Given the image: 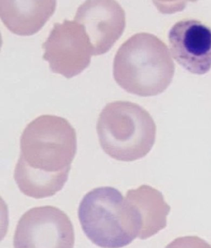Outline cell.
<instances>
[{"label": "cell", "instance_id": "obj_1", "mask_svg": "<svg viewBox=\"0 0 211 248\" xmlns=\"http://www.w3.org/2000/svg\"><path fill=\"white\" fill-rule=\"evenodd\" d=\"M77 152L76 132L63 117L42 115L21 137L14 178L22 193L34 199L54 196L67 182Z\"/></svg>", "mask_w": 211, "mask_h": 248}, {"label": "cell", "instance_id": "obj_2", "mask_svg": "<svg viewBox=\"0 0 211 248\" xmlns=\"http://www.w3.org/2000/svg\"><path fill=\"white\" fill-rule=\"evenodd\" d=\"M113 77L126 92L141 97L165 92L175 74L168 46L154 34L140 32L121 44L113 61Z\"/></svg>", "mask_w": 211, "mask_h": 248}, {"label": "cell", "instance_id": "obj_3", "mask_svg": "<svg viewBox=\"0 0 211 248\" xmlns=\"http://www.w3.org/2000/svg\"><path fill=\"white\" fill-rule=\"evenodd\" d=\"M96 129L106 154L125 162L146 156L154 145L157 132L154 119L145 108L124 101L105 106L99 115Z\"/></svg>", "mask_w": 211, "mask_h": 248}, {"label": "cell", "instance_id": "obj_4", "mask_svg": "<svg viewBox=\"0 0 211 248\" xmlns=\"http://www.w3.org/2000/svg\"><path fill=\"white\" fill-rule=\"evenodd\" d=\"M78 218L84 233L102 248H121L137 238L123 196L112 187L89 192L80 203Z\"/></svg>", "mask_w": 211, "mask_h": 248}, {"label": "cell", "instance_id": "obj_5", "mask_svg": "<svg viewBox=\"0 0 211 248\" xmlns=\"http://www.w3.org/2000/svg\"><path fill=\"white\" fill-rule=\"evenodd\" d=\"M42 48L43 59L48 62L51 70L68 79L88 68L94 55L83 26L68 19L53 25Z\"/></svg>", "mask_w": 211, "mask_h": 248}, {"label": "cell", "instance_id": "obj_6", "mask_svg": "<svg viewBox=\"0 0 211 248\" xmlns=\"http://www.w3.org/2000/svg\"><path fill=\"white\" fill-rule=\"evenodd\" d=\"M74 228L67 215L53 206L32 208L15 229V248H74Z\"/></svg>", "mask_w": 211, "mask_h": 248}, {"label": "cell", "instance_id": "obj_7", "mask_svg": "<svg viewBox=\"0 0 211 248\" xmlns=\"http://www.w3.org/2000/svg\"><path fill=\"white\" fill-rule=\"evenodd\" d=\"M75 21L83 26L95 56L108 52L121 38L126 27V15L113 0H88L77 8Z\"/></svg>", "mask_w": 211, "mask_h": 248}, {"label": "cell", "instance_id": "obj_8", "mask_svg": "<svg viewBox=\"0 0 211 248\" xmlns=\"http://www.w3.org/2000/svg\"><path fill=\"white\" fill-rule=\"evenodd\" d=\"M173 58L188 72L204 75L211 68V28L196 19L175 23L168 33Z\"/></svg>", "mask_w": 211, "mask_h": 248}, {"label": "cell", "instance_id": "obj_9", "mask_svg": "<svg viewBox=\"0 0 211 248\" xmlns=\"http://www.w3.org/2000/svg\"><path fill=\"white\" fill-rule=\"evenodd\" d=\"M125 202L141 240H146L165 229L171 208L159 190L143 185L126 192Z\"/></svg>", "mask_w": 211, "mask_h": 248}, {"label": "cell", "instance_id": "obj_10", "mask_svg": "<svg viewBox=\"0 0 211 248\" xmlns=\"http://www.w3.org/2000/svg\"><path fill=\"white\" fill-rule=\"evenodd\" d=\"M56 7L54 0H1L0 17L13 34L29 36L44 27Z\"/></svg>", "mask_w": 211, "mask_h": 248}, {"label": "cell", "instance_id": "obj_11", "mask_svg": "<svg viewBox=\"0 0 211 248\" xmlns=\"http://www.w3.org/2000/svg\"><path fill=\"white\" fill-rule=\"evenodd\" d=\"M165 248H211V245L196 236L179 237Z\"/></svg>", "mask_w": 211, "mask_h": 248}]
</instances>
